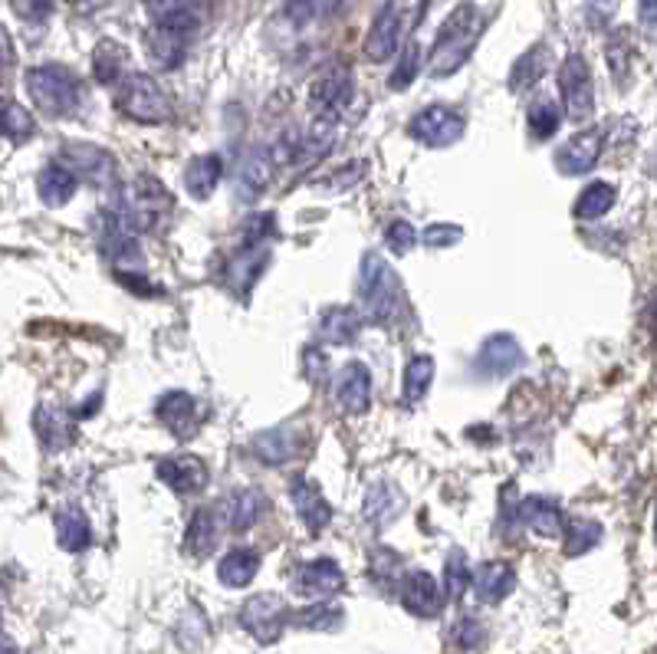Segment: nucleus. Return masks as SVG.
Returning <instances> with one entry per match:
<instances>
[{
  "instance_id": "52",
  "label": "nucleus",
  "mask_w": 657,
  "mask_h": 654,
  "mask_svg": "<svg viewBox=\"0 0 657 654\" xmlns=\"http://www.w3.org/2000/svg\"><path fill=\"white\" fill-rule=\"evenodd\" d=\"M13 63H17V50H13V40H10L7 27L0 23V86L10 80V73H13Z\"/></svg>"
},
{
  "instance_id": "53",
  "label": "nucleus",
  "mask_w": 657,
  "mask_h": 654,
  "mask_svg": "<svg viewBox=\"0 0 657 654\" xmlns=\"http://www.w3.org/2000/svg\"><path fill=\"white\" fill-rule=\"evenodd\" d=\"M302 366H306V378H309L312 385H322V381H326L329 362H326V356H322V352L306 349V352H302Z\"/></svg>"
},
{
  "instance_id": "19",
  "label": "nucleus",
  "mask_w": 657,
  "mask_h": 654,
  "mask_svg": "<svg viewBox=\"0 0 657 654\" xmlns=\"http://www.w3.org/2000/svg\"><path fill=\"white\" fill-rule=\"evenodd\" d=\"M401 605L418 619H434L441 612V589L428 572H408L401 579Z\"/></svg>"
},
{
  "instance_id": "46",
  "label": "nucleus",
  "mask_w": 657,
  "mask_h": 654,
  "mask_svg": "<svg viewBox=\"0 0 657 654\" xmlns=\"http://www.w3.org/2000/svg\"><path fill=\"white\" fill-rule=\"evenodd\" d=\"M451 638H454V645L458 648H464V652H476L480 645H483V625H480V619H473V615H464L458 625H454V632H451Z\"/></svg>"
},
{
  "instance_id": "1",
  "label": "nucleus",
  "mask_w": 657,
  "mask_h": 654,
  "mask_svg": "<svg viewBox=\"0 0 657 654\" xmlns=\"http://www.w3.org/2000/svg\"><path fill=\"white\" fill-rule=\"evenodd\" d=\"M483 33V13L476 10V3H461L448 20L444 27L438 30V40L431 47V57H428V73L431 76H454L470 57H473V47Z\"/></svg>"
},
{
  "instance_id": "48",
  "label": "nucleus",
  "mask_w": 657,
  "mask_h": 654,
  "mask_svg": "<svg viewBox=\"0 0 657 654\" xmlns=\"http://www.w3.org/2000/svg\"><path fill=\"white\" fill-rule=\"evenodd\" d=\"M398 572H401V556L391 553V550H378L372 556V565H369V575L381 582V585H391L398 582Z\"/></svg>"
},
{
  "instance_id": "13",
  "label": "nucleus",
  "mask_w": 657,
  "mask_h": 654,
  "mask_svg": "<svg viewBox=\"0 0 657 654\" xmlns=\"http://www.w3.org/2000/svg\"><path fill=\"white\" fill-rule=\"evenodd\" d=\"M289 500H292V507H296V517L302 520V527H306L312 537H319V533L332 523V507H329V500L322 497V490H319L312 480L296 477V480L289 483Z\"/></svg>"
},
{
  "instance_id": "18",
  "label": "nucleus",
  "mask_w": 657,
  "mask_h": 654,
  "mask_svg": "<svg viewBox=\"0 0 657 654\" xmlns=\"http://www.w3.org/2000/svg\"><path fill=\"white\" fill-rule=\"evenodd\" d=\"M158 480L168 483L175 493H201L207 487V468L201 458L194 454H175V458H165L158 461Z\"/></svg>"
},
{
  "instance_id": "15",
  "label": "nucleus",
  "mask_w": 657,
  "mask_h": 654,
  "mask_svg": "<svg viewBox=\"0 0 657 654\" xmlns=\"http://www.w3.org/2000/svg\"><path fill=\"white\" fill-rule=\"evenodd\" d=\"M346 589V575L336 560H312L299 565L296 572V592L306 599H329Z\"/></svg>"
},
{
  "instance_id": "54",
  "label": "nucleus",
  "mask_w": 657,
  "mask_h": 654,
  "mask_svg": "<svg viewBox=\"0 0 657 654\" xmlns=\"http://www.w3.org/2000/svg\"><path fill=\"white\" fill-rule=\"evenodd\" d=\"M286 13L292 23H309L316 13V3L312 0H286Z\"/></svg>"
},
{
  "instance_id": "23",
  "label": "nucleus",
  "mask_w": 657,
  "mask_h": 654,
  "mask_svg": "<svg viewBox=\"0 0 657 654\" xmlns=\"http://www.w3.org/2000/svg\"><path fill=\"white\" fill-rule=\"evenodd\" d=\"M158 421L178 438L188 441L191 435L197 431V401L191 398L188 391H168L158 398Z\"/></svg>"
},
{
  "instance_id": "55",
  "label": "nucleus",
  "mask_w": 657,
  "mask_h": 654,
  "mask_svg": "<svg viewBox=\"0 0 657 654\" xmlns=\"http://www.w3.org/2000/svg\"><path fill=\"white\" fill-rule=\"evenodd\" d=\"M638 17H641V27H645L648 33H655V0H641Z\"/></svg>"
},
{
  "instance_id": "10",
  "label": "nucleus",
  "mask_w": 657,
  "mask_h": 654,
  "mask_svg": "<svg viewBox=\"0 0 657 654\" xmlns=\"http://www.w3.org/2000/svg\"><path fill=\"white\" fill-rule=\"evenodd\" d=\"M63 165L76 178H86L93 187L115 185V159L105 149H99V145H86V142L63 145Z\"/></svg>"
},
{
  "instance_id": "3",
  "label": "nucleus",
  "mask_w": 657,
  "mask_h": 654,
  "mask_svg": "<svg viewBox=\"0 0 657 654\" xmlns=\"http://www.w3.org/2000/svg\"><path fill=\"white\" fill-rule=\"evenodd\" d=\"M172 207H175V201L158 178L135 175L129 185L122 187L119 207H112V211L125 221V227L132 234H138V231H158L168 221Z\"/></svg>"
},
{
  "instance_id": "37",
  "label": "nucleus",
  "mask_w": 657,
  "mask_h": 654,
  "mask_svg": "<svg viewBox=\"0 0 657 654\" xmlns=\"http://www.w3.org/2000/svg\"><path fill=\"white\" fill-rule=\"evenodd\" d=\"M431 381H434V359L431 356H414L408 366H404V401L408 405H418V401H424V395H428V388H431Z\"/></svg>"
},
{
  "instance_id": "17",
  "label": "nucleus",
  "mask_w": 657,
  "mask_h": 654,
  "mask_svg": "<svg viewBox=\"0 0 657 654\" xmlns=\"http://www.w3.org/2000/svg\"><path fill=\"white\" fill-rule=\"evenodd\" d=\"M274 254L267 244H244V251H237V257L227 267V283L234 293L247 296L254 289V283L264 277V270L270 267Z\"/></svg>"
},
{
  "instance_id": "25",
  "label": "nucleus",
  "mask_w": 657,
  "mask_h": 654,
  "mask_svg": "<svg viewBox=\"0 0 657 654\" xmlns=\"http://www.w3.org/2000/svg\"><path fill=\"white\" fill-rule=\"evenodd\" d=\"M470 585L476 589L480 602L496 605L516 589V572H513L510 562H483L476 572H470Z\"/></svg>"
},
{
  "instance_id": "40",
  "label": "nucleus",
  "mask_w": 657,
  "mask_h": 654,
  "mask_svg": "<svg viewBox=\"0 0 657 654\" xmlns=\"http://www.w3.org/2000/svg\"><path fill=\"white\" fill-rule=\"evenodd\" d=\"M526 119H530V132H533L536 139H550V135H556V129L563 125V112H560L556 99H550V95H540V99L530 105Z\"/></svg>"
},
{
  "instance_id": "43",
  "label": "nucleus",
  "mask_w": 657,
  "mask_h": 654,
  "mask_svg": "<svg viewBox=\"0 0 657 654\" xmlns=\"http://www.w3.org/2000/svg\"><path fill=\"white\" fill-rule=\"evenodd\" d=\"M342 622H346V615L336 605H309L306 612L296 615V625L312 629V632H336Z\"/></svg>"
},
{
  "instance_id": "12",
  "label": "nucleus",
  "mask_w": 657,
  "mask_h": 654,
  "mask_svg": "<svg viewBox=\"0 0 657 654\" xmlns=\"http://www.w3.org/2000/svg\"><path fill=\"white\" fill-rule=\"evenodd\" d=\"M401 27H404V13H401V3L398 0H388L378 17L372 20V30L366 37V53L372 63H384L398 53V43H401Z\"/></svg>"
},
{
  "instance_id": "50",
  "label": "nucleus",
  "mask_w": 657,
  "mask_h": 654,
  "mask_svg": "<svg viewBox=\"0 0 657 654\" xmlns=\"http://www.w3.org/2000/svg\"><path fill=\"white\" fill-rule=\"evenodd\" d=\"M10 7H13V13H17L20 20H27V23H43V20L53 13L57 0H10Z\"/></svg>"
},
{
  "instance_id": "5",
  "label": "nucleus",
  "mask_w": 657,
  "mask_h": 654,
  "mask_svg": "<svg viewBox=\"0 0 657 654\" xmlns=\"http://www.w3.org/2000/svg\"><path fill=\"white\" fill-rule=\"evenodd\" d=\"M115 109L132 119V122H142V125H162L172 119V105H168V95L158 86L155 76L148 73H125L119 83H115Z\"/></svg>"
},
{
  "instance_id": "30",
  "label": "nucleus",
  "mask_w": 657,
  "mask_h": 654,
  "mask_svg": "<svg viewBox=\"0 0 657 654\" xmlns=\"http://www.w3.org/2000/svg\"><path fill=\"white\" fill-rule=\"evenodd\" d=\"M76 185H80V178H76L63 162L47 165V168L40 172V178H37L40 201H43V204H50V207H63V204L76 194Z\"/></svg>"
},
{
  "instance_id": "20",
  "label": "nucleus",
  "mask_w": 657,
  "mask_h": 654,
  "mask_svg": "<svg viewBox=\"0 0 657 654\" xmlns=\"http://www.w3.org/2000/svg\"><path fill=\"white\" fill-rule=\"evenodd\" d=\"M602 159V132H582L575 139H568L563 149L556 152V168L563 175H585L595 168V162Z\"/></svg>"
},
{
  "instance_id": "4",
  "label": "nucleus",
  "mask_w": 657,
  "mask_h": 654,
  "mask_svg": "<svg viewBox=\"0 0 657 654\" xmlns=\"http://www.w3.org/2000/svg\"><path fill=\"white\" fill-rule=\"evenodd\" d=\"M23 86H27V95L30 102L60 119V115H70L80 102H83V80L70 70V67H60V63H43V67H33L27 70L23 76Z\"/></svg>"
},
{
  "instance_id": "22",
  "label": "nucleus",
  "mask_w": 657,
  "mask_h": 654,
  "mask_svg": "<svg viewBox=\"0 0 657 654\" xmlns=\"http://www.w3.org/2000/svg\"><path fill=\"white\" fill-rule=\"evenodd\" d=\"M516 520H520L523 527H530L536 537H546V540L563 537L565 517L563 510H560V503L550 500V497H526V500L520 503V510H516Z\"/></svg>"
},
{
  "instance_id": "38",
  "label": "nucleus",
  "mask_w": 657,
  "mask_h": 654,
  "mask_svg": "<svg viewBox=\"0 0 657 654\" xmlns=\"http://www.w3.org/2000/svg\"><path fill=\"white\" fill-rule=\"evenodd\" d=\"M33 132H37L33 115L20 102H13V99H0V135L10 139V142H23Z\"/></svg>"
},
{
  "instance_id": "24",
  "label": "nucleus",
  "mask_w": 657,
  "mask_h": 654,
  "mask_svg": "<svg viewBox=\"0 0 657 654\" xmlns=\"http://www.w3.org/2000/svg\"><path fill=\"white\" fill-rule=\"evenodd\" d=\"M33 431L40 438V444L47 451H63L73 444L76 438V428H73V415H66L63 408H50V405H40L37 415H33Z\"/></svg>"
},
{
  "instance_id": "51",
  "label": "nucleus",
  "mask_w": 657,
  "mask_h": 654,
  "mask_svg": "<svg viewBox=\"0 0 657 654\" xmlns=\"http://www.w3.org/2000/svg\"><path fill=\"white\" fill-rule=\"evenodd\" d=\"M461 237H464V231L458 224H431L421 241H424V247H451Z\"/></svg>"
},
{
  "instance_id": "8",
  "label": "nucleus",
  "mask_w": 657,
  "mask_h": 654,
  "mask_svg": "<svg viewBox=\"0 0 657 654\" xmlns=\"http://www.w3.org/2000/svg\"><path fill=\"white\" fill-rule=\"evenodd\" d=\"M292 622L286 602L274 592H264V595H254L247 599V605L240 609V625L260 642V645H274L283 635V629Z\"/></svg>"
},
{
  "instance_id": "36",
  "label": "nucleus",
  "mask_w": 657,
  "mask_h": 654,
  "mask_svg": "<svg viewBox=\"0 0 657 654\" xmlns=\"http://www.w3.org/2000/svg\"><path fill=\"white\" fill-rule=\"evenodd\" d=\"M615 197H618L615 187L605 185V182H595V185H588L575 197V207L572 211L582 221H595V217H602V214H608L615 207Z\"/></svg>"
},
{
  "instance_id": "56",
  "label": "nucleus",
  "mask_w": 657,
  "mask_h": 654,
  "mask_svg": "<svg viewBox=\"0 0 657 654\" xmlns=\"http://www.w3.org/2000/svg\"><path fill=\"white\" fill-rule=\"evenodd\" d=\"M0 654H20V648L13 645V638H7V635H0Z\"/></svg>"
},
{
  "instance_id": "7",
  "label": "nucleus",
  "mask_w": 657,
  "mask_h": 654,
  "mask_svg": "<svg viewBox=\"0 0 657 654\" xmlns=\"http://www.w3.org/2000/svg\"><path fill=\"white\" fill-rule=\"evenodd\" d=\"M560 93L565 102V115L572 122H588L595 112V83H592V70L585 63L582 53L565 57L560 67Z\"/></svg>"
},
{
  "instance_id": "49",
  "label": "nucleus",
  "mask_w": 657,
  "mask_h": 654,
  "mask_svg": "<svg viewBox=\"0 0 657 654\" xmlns=\"http://www.w3.org/2000/svg\"><path fill=\"white\" fill-rule=\"evenodd\" d=\"M267 237H277V217L274 214H254L244 224V244H267Z\"/></svg>"
},
{
  "instance_id": "2",
  "label": "nucleus",
  "mask_w": 657,
  "mask_h": 654,
  "mask_svg": "<svg viewBox=\"0 0 657 654\" xmlns=\"http://www.w3.org/2000/svg\"><path fill=\"white\" fill-rule=\"evenodd\" d=\"M359 303L362 316L378 326L398 323L408 309V296L401 277L391 270V264L381 254H366L362 257V274H359Z\"/></svg>"
},
{
  "instance_id": "26",
  "label": "nucleus",
  "mask_w": 657,
  "mask_h": 654,
  "mask_svg": "<svg viewBox=\"0 0 657 654\" xmlns=\"http://www.w3.org/2000/svg\"><path fill=\"white\" fill-rule=\"evenodd\" d=\"M404 507H408V500H404V493L398 490V487H391V483H376V487H369V493H366V523L372 527V530H388L401 513H404Z\"/></svg>"
},
{
  "instance_id": "21",
  "label": "nucleus",
  "mask_w": 657,
  "mask_h": 654,
  "mask_svg": "<svg viewBox=\"0 0 657 654\" xmlns=\"http://www.w3.org/2000/svg\"><path fill=\"white\" fill-rule=\"evenodd\" d=\"M267 510H270V500H267L260 490L244 487V490H237V493L224 503V523H227L230 533H247V530H254V527L260 523V517H264Z\"/></svg>"
},
{
  "instance_id": "6",
  "label": "nucleus",
  "mask_w": 657,
  "mask_h": 654,
  "mask_svg": "<svg viewBox=\"0 0 657 654\" xmlns=\"http://www.w3.org/2000/svg\"><path fill=\"white\" fill-rule=\"evenodd\" d=\"M352 93H356L352 70L346 63H329L309 86V112H312V119L336 125L339 115L346 112V105L352 102Z\"/></svg>"
},
{
  "instance_id": "33",
  "label": "nucleus",
  "mask_w": 657,
  "mask_h": 654,
  "mask_svg": "<svg viewBox=\"0 0 657 654\" xmlns=\"http://www.w3.org/2000/svg\"><path fill=\"white\" fill-rule=\"evenodd\" d=\"M217 546V513L197 510L185 530V550L191 556H207Z\"/></svg>"
},
{
  "instance_id": "41",
  "label": "nucleus",
  "mask_w": 657,
  "mask_h": 654,
  "mask_svg": "<svg viewBox=\"0 0 657 654\" xmlns=\"http://www.w3.org/2000/svg\"><path fill=\"white\" fill-rule=\"evenodd\" d=\"M470 589V562L464 550H451V556L444 562V592L451 602H461L464 592Z\"/></svg>"
},
{
  "instance_id": "29",
  "label": "nucleus",
  "mask_w": 657,
  "mask_h": 654,
  "mask_svg": "<svg viewBox=\"0 0 657 654\" xmlns=\"http://www.w3.org/2000/svg\"><path fill=\"white\" fill-rule=\"evenodd\" d=\"M53 527H57V543H60L66 553H83V550L90 546V540H93L90 520H86V513L76 510V507L60 510L57 520H53Z\"/></svg>"
},
{
  "instance_id": "44",
  "label": "nucleus",
  "mask_w": 657,
  "mask_h": 654,
  "mask_svg": "<svg viewBox=\"0 0 657 654\" xmlns=\"http://www.w3.org/2000/svg\"><path fill=\"white\" fill-rule=\"evenodd\" d=\"M418 60H421L418 43H408V47H404V53H401V60H398V70L388 76V86H391V90H408V86H411V80L418 76Z\"/></svg>"
},
{
  "instance_id": "39",
  "label": "nucleus",
  "mask_w": 657,
  "mask_h": 654,
  "mask_svg": "<svg viewBox=\"0 0 657 654\" xmlns=\"http://www.w3.org/2000/svg\"><path fill=\"white\" fill-rule=\"evenodd\" d=\"M292 451H296V444H292V438H289L286 428L267 431V435H260V438L254 441V454H257L264 464H270V468L286 464V461L292 458Z\"/></svg>"
},
{
  "instance_id": "42",
  "label": "nucleus",
  "mask_w": 657,
  "mask_h": 654,
  "mask_svg": "<svg viewBox=\"0 0 657 654\" xmlns=\"http://www.w3.org/2000/svg\"><path fill=\"white\" fill-rule=\"evenodd\" d=\"M605 57H608V67L615 73L618 83H625L628 70H632V57H635V47L628 43V30H615L608 47H605Z\"/></svg>"
},
{
  "instance_id": "31",
  "label": "nucleus",
  "mask_w": 657,
  "mask_h": 654,
  "mask_svg": "<svg viewBox=\"0 0 657 654\" xmlns=\"http://www.w3.org/2000/svg\"><path fill=\"white\" fill-rule=\"evenodd\" d=\"M257 572H260V553L257 550H247V546H240V550H230L220 565H217V579L227 585V589H244V585H250L254 579H257Z\"/></svg>"
},
{
  "instance_id": "14",
  "label": "nucleus",
  "mask_w": 657,
  "mask_h": 654,
  "mask_svg": "<svg viewBox=\"0 0 657 654\" xmlns=\"http://www.w3.org/2000/svg\"><path fill=\"white\" fill-rule=\"evenodd\" d=\"M332 391H336V405H339L342 411H349V415H366L369 405H372V372H369L362 362H349V366L339 372V378H336Z\"/></svg>"
},
{
  "instance_id": "34",
  "label": "nucleus",
  "mask_w": 657,
  "mask_h": 654,
  "mask_svg": "<svg viewBox=\"0 0 657 654\" xmlns=\"http://www.w3.org/2000/svg\"><path fill=\"white\" fill-rule=\"evenodd\" d=\"M602 523L598 520H588V517H575V520H568L563 527V537H565V553L568 556H582V553H588V550H595L598 543H602Z\"/></svg>"
},
{
  "instance_id": "27",
  "label": "nucleus",
  "mask_w": 657,
  "mask_h": 654,
  "mask_svg": "<svg viewBox=\"0 0 657 654\" xmlns=\"http://www.w3.org/2000/svg\"><path fill=\"white\" fill-rule=\"evenodd\" d=\"M362 333V313L352 306H329L319 319V339L332 346H349Z\"/></svg>"
},
{
  "instance_id": "45",
  "label": "nucleus",
  "mask_w": 657,
  "mask_h": 654,
  "mask_svg": "<svg viewBox=\"0 0 657 654\" xmlns=\"http://www.w3.org/2000/svg\"><path fill=\"white\" fill-rule=\"evenodd\" d=\"M543 57H546V50H543V47H540V50H533V53H526V57L516 63V73H513L510 86H513V90H523V86H526V80H530V83H536V80L543 76V67H546V60H543Z\"/></svg>"
},
{
  "instance_id": "47",
  "label": "nucleus",
  "mask_w": 657,
  "mask_h": 654,
  "mask_svg": "<svg viewBox=\"0 0 657 654\" xmlns=\"http://www.w3.org/2000/svg\"><path fill=\"white\" fill-rule=\"evenodd\" d=\"M384 244H388V251H394L401 257V254H408L418 244V234H414V227L408 221H391L384 227Z\"/></svg>"
},
{
  "instance_id": "9",
  "label": "nucleus",
  "mask_w": 657,
  "mask_h": 654,
  "mask_svg": "<svg viewBox=\"0 0 657 654\" xmlns=\"http://www.w3.org/2000/svg\"><path fill=\"white\" fill-rule=\"evenodd\" d=\"M411 135L428 149H448L464 135V115L451 105H428L411 119Z\"/></svg>"
},
{
  "instance_id": "35",
  "label": "nucleus",
  "mask_w": 657,
  "mask_h": 654,
  "mask_svg": "<svg viewBox=\"0 0 657 654\" xmlns=\"http://www.w3.org/2000/svg\"><path fill=\"white\" fill-rule=\"evenodd\" d=\"M270 172H274V159H270V149H254L237 175V187L244 194H260L264 187L270 185Z\"/></svg>"
},
{
  "instance_id": "11",
  "label": "nucleus",
  "mask_w": 657,
  "mask_h": 654,
  "mask_svg": "<svg viewBox=\"0 0 657 654\" xmlns=\"http://www.w3.org/2000/svg\"><path fill=\"white\" fill-rule=\"evenodd\" d=\"M520 366H523V349H520V343L510 333H493L480 346L476 362H473V369L483 378H506V375L516 372Z\"/></svg>"
},
{
  "instance_id": "32",
  "label": "nucleus",
  "mask_w": 657,
  "mask_h": 654,
  "mask_svg": "<svg viewBox=\"0 0 657 654\" xmlns=\"http://www.w3.org/2000/svg\"><path fill=\"white\" fill-rule=\"evenodd\" d=\"M129 67V50L119 40H99L93 50V76L102 86H115L125 76Z\"/></svg>"
},
{
  "instance_id": "28",
  "label": "nucleus",
  "mask_w": 657,
  "mask_h": 654,
  "mask_svg": "<svg viewBox=\"0 0 657 654\" xmlns=\"http://www.w3.org/2000/svg\"><path fill=\"white\" fill-rule=\"evenodd\" d=\"M220 175H224V165L217 155H194L185 165V187L194 201H207L220 185Z\"/></svg>"
},
{
  "instance_id": "16",
  "label": "nucleus",
  "mask_w": 657,
  "mask_h": 654,
  "mask_svg": "<svg viewBox=\"0 0 657 654\" xmlns=\"http://www.w3.org/2000/svg\"><path fill=\"white\" fill-rule=\"evenodd\" d=\"M188 40L191 33L152 23V30L145 33V53L158 70H178L188 57Z\"/></svg>"
}]
</instances>
